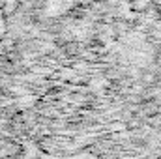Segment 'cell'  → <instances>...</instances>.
I'll return each mask as SVG.
<instances>
[{
  "mask_svg": "<svg viewBox=\"0 0 161 159\" xmlns=\"http://www.w3.org/2000/svg\"><path fill=\"white\" fill-rule=\"evenodd\" d=\"M148 6H150V0H131V8H133L135 11H139V13L146 11Z\"/></svg>",
  "mask_w": 161,
  "mask_h": 159,
  "instance_id": "1",
  "label": "cell"
}]
</instances>
